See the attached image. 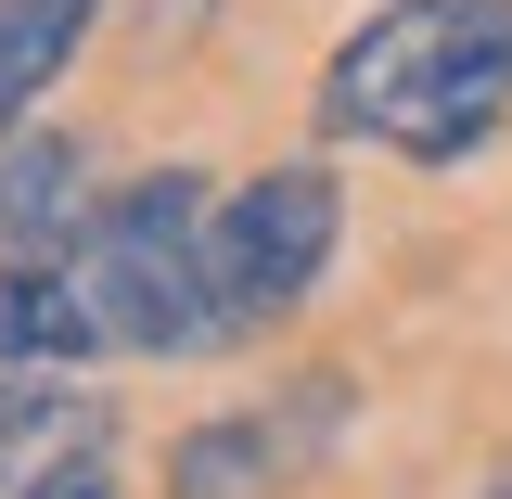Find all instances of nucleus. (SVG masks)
<instances>
[{"instance_id": "obj_6", "label": "nucleus", "mask_w": 512, "mask_h": 499, "mask_svg": "<svg viewBox=\"0 0 512 499\" xmlns=\"http://www.w3.org/2000/svg\"><path fill=\"white\" fill-rule=\"evenodd\" d=\"M500 116H512V13L474 39V52H461V77H448L436 103L410 116V141H397V154H410V167H461V154H474Z\"/></svg>"}, {"instance_id": "obj_5", "label": "nucleus", "mask_w": 512, "mask_h": 499, "mask_svg": "<svg viewBox=\"0 0 512 499\" xmlns=\"http://www.w3.org/2000/svg\"><path fill=\"white\" fill-rule=\"evenodd\" d=\"M103 346V308L77 282V256H13L0 269V359L39 372V359H90Z\"/></svg>"}, {"instance_id": "obj_7", "label": "nucleus", "mask_w": 512, "mask_h": 499, "mask_svg": "<svg viewBox=\"0 0 512 499\" xmlns=\"http://www.w3.org/2000/svg\"><path fill=\"white\" fill-rule=\"evenodd\" d=\"M77 39H90V0H0V128L77 64Z\"/></svg>"}, {"instance_id": "obj_3", "label": "nucleus", "mask_w": 512, "mask_h": 499, "mask_svg": "<svg viewBox=\"0 0 512 499\" xmlns=\"http://www.w3.org/2000/svg\"><path fill=\"white\" fill-rule=\"evenodd\" d=\"M333 231H346L333 167H256L244 192H218V308H231V333H244V320L308 308Z\"/></svg>"}, {"instance_id": "obj_8", "label": "nucleus", "mask_w": 512, "mask_h": 499, "mask_svg": "<svg viewBox=\"0 0 512 499\" xmlns=\"http://www.w3.org/2000/svg\"><path fill=\"white\" fill-rule=\"evenodd\" d=\"M64 205H77V141H64V128H26V141L0 154V231H39Z\"/></svg>"}, {"instance_id": "obj_9", "label": "nucleus", "mask_w": 512, "mask_h": 499, "mask_svg": "<svg viewBox=\"0 0 512 499\" xmlns=\"http://www.w3.org/2000/svg\"><path fill=\"white\" fill-rule=\"evenodd\" d=\"M0 499H116V474H103V448H64V461H39L26 487H0Z\"/></svg>"}, {"instance_id": "obj_2", "label": "nucleus", "mask_w": 512, "mask_h": 499, "mask_svg": "<svg viewBox=\"0 0 512 499\" xmlns=\"http://www.w3.org/2000/svg\"><path fill=\"white\" fill-rule=\"evenodd\" d=\"M500 13L512 0H384L372 26L320 64V128H333V141H410V116L461 77V52H474Z\"/></svg>"}, {"instance_id": "obj_4", "label": "nucleus", "mask_w": 512, "mask_h": 499, "mask_svg": "<svg viewBox=\"0 0 512 499\" xmlns=\"http://www.w3.org/2000/svg\"><path fill=\"white\" fill-rule=\"evenodd\" d=\"M333 397L346 384H295L282 410H231V423H192L167 448V499H269L320 436H333Z\"/></svg>"}, {"instance_id": "obj_1", "label": "nucleus", "mask_w": 512, "mask_h": 499, "mask_svg": "<svg viewBox=\"0 0 512 499\" xmlns=\"http://www.w3.org/2000/svg\"><path fill=\"white\" fill-rule=\"evenodd\" d=\"M77 282H90V308H103V346H128V359H192V346H218V333H231V308H218V192L192 180V167L128 180L116 205H90Z\"/></svg>"}]
</instances>
